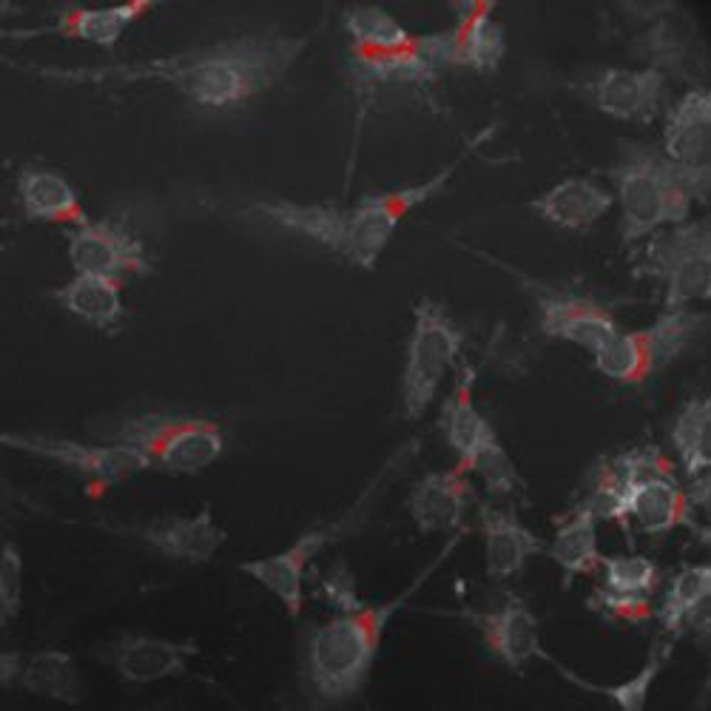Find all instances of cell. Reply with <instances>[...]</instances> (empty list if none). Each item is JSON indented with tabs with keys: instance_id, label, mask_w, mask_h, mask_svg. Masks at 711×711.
I'll list each match as a JSON object with an SVG mask.
<instances>
[{
	"instance_id": "6da1fadb",
	"label": "cell",
	"mask_w": 711,
	"mask_h": 711,
	"mask_svg": "<svg viewBox=\"0 0 711 711\" xmlns=\"http://www.w3.org/2000/svg\"><path fill=\"white\" fill-rule=\"evenodd\" d=\"M424 199L419 187L366 196L355 208L308 206L299 210L306 234L365 267H371L402 217Z\"/></svg>"
},
{
	"instance_id": "7a4b0ae2",
	"label": "cell",
	"mask_w": 711,
	"mask_h": 711,
	"mask_svg": "<svg viewBox=\"0 0 711 711\" xmlns=\"http://www.w3.org/2000/svg\"><path fill=\"white\" fill-rule=\"evenodd\" d=\"M354 11L348 22L354 35L356 56L362 67L382 76L409 73L417 58L415 40L377 9Z\"/></svg>"
},
{
	"instance_id": "3957f363",
	"label": "cell",
	"mask_w": 711,
	"mask_h": 711,
	"mask_svg": "<svg viewBox=\"0 0 711 711\" xmlns=\"http://www.w3.org/2000/svg\"><path fill=\"white\" fill-rule=\"evenodd\" d=\"M136 253L135 244L126 232L105 224L79 231L69 245L72 263L81 274L112 280L131 267Z\"/></svg>"
},
{
	"instance_id": "277c9868",
	"label": "cell",
	"mask_w": 711,
	"mask_h": 711,
	"mask_svg": "<svg viewBox=\"0 0 711 711\" xmlns=\"http://www.w3.org/2000/svg\"><path fill=\"white\" fill-rule=\"evenodd\" d=\"M28 693L69 705L81 701V680L72 656L51 649L35 653L24 663L19 677Z\"/></svg>"
},
{
	"instance_id": "5b68a950",
	"label": "cell",
	"mask_w": 711,
	"mask_h": 711,
	"mask_svg": "<svg viewBox=\"0 0 711 711\" xmlns=\"http://www.w3.org/2000/svg\"><path fill=\"white\" fill-rule=\"evenodd\" d=\"M57 296L72 311L99 326L112 323L121 312L118 290L107 278L80 274Z\"/></svg>"
},
{
	"instance_id": "8992f818",
	"label": "cell",
	"mask_w": 711,
	"mask_h": 711,
	"mask_svg": "<svg viewBox=\"0 0 711 711\" xmlns=\"http://www.w3.org/2000/svg\"><path fill=\"white\" fill-rule=\"evenodd\" d=\"M110 662L118 674L133 683H145L162 675L168 665L167 651L159 642L124 635L112 642Z\"/></svg>"
},
{
	"instance_id": "52a82bcc",
	"label": "cell",
	"mask_w": 711,
	"mask_h": 711,
	"mask_svg": "<svg viewBox=\"0 0 711 711\" xmlns=\"http://www.w3.org/2000/svg\"><path fill=\"white\" fill-rule=\"evenodd\" d=\"M19 191L27 212L35 218L52 219L73 208L74 194L60 177L50 172H24Z\"/></svg>"
},
{
	"instance_id": "ba28073f",
	"label": "cell",
	"mask_w": 711,
	"mask_h": 711,
	"mask_svg": "<svg viewBox=\"0 0 711 711\" xmlns=\"http://www.w3.org/2000/svg\"><path fill=\"white\" fill-rule=\"evenodd\" d=\"M676 505L672 487L660 480L640 485L633 492L630 505L639 523L649 530H660L671 520Z\"/></svg>"
},
{
	"instance_id": "9c48e42d",
	"label": "cell",
	"mask_w": 711,
	"mask_h": 711,
	"mask_svg": "<svg viewBox=\"0 0 711 711\" xmlns=\"http://www.w3.org/2000/svg\"><path fill=\"white\" fill-rule=\"evenodd\" d=\"M685 422L678 430L676 441L689 468L696 471L710 464L709 419L703 415Z\"/></svg>"
},
{
	"instance_id": "30bf717a",
	"label": "cell",
	"mask_w": 711,
	"mask_h": 711,
	"mask_svg": "<svg viewBox=\"0 0 711 711\" xmlns=\"http://www.w3.org/2000/svg\"><path fill=\"white\" fill-rule=\"evenodd\" d=\"M594 544L593 526L590 520L583 518L560 533L555 551L564 564L578 567L591 555Z\"/></svg>"
},
{
	"instance_id": "8fae6325",
	"label": "cell",
	"mask_w": 711,
	"mask_h": 711,
	"mask_svg": "<svg viewBox=\"0 0 711 711\" xmlns=\"http://www.w3.org/2000/svg\"><path fill=\"white\" fill-rule=\"evenodd\" d=\"M22 567L19 558L13 553L3 556L0 570V616L1 625L17 616L22 605Z\"/></svg>"
},
{
	"instance_id": "7c38bea8",
	"label": "cell",
	"mask_w": 711,
	"mask_h": 711,
	"mask_svg": "<svg viewBox=\"0 0 711 711\" xmlns=\"http://www.w3.org/2000/svg\"><path fill=\"white\" fill-rule=\"evenodd\" d=\"M652 576L651 564L639 557L612 560L608 567L609 583L622 592L644 589L651 582Z\"/></svg>"
},
{
	"instance_id": "4fadbf2b",
	"label": "cell",
	"mask_w": 711,
	"mask_h": 711,
	"mask_svg": "<svg viewBox=\"0 0 711 711\" xmlns=\"http://www.w3.org/2000/svg\"><path fill=\"white\" fill-rule=\"evenodd\" d=\"M710 569L699 567L688 569L676 580L671 591L674 603L680 608L689 609L710 593Z\"/></svg>"
},
{
	"instance_id": "5bb4252c",
	"label": "cell",
	"mask_w": 711,
	"mask_h": 711,
	"mask_svg": "<svg viewBox=\"0 0 711 711\" xmlns=\"http://www.w3.org/2000/svg\"><path fill=\"white\" fill-rule=\"evenodd\" d=\"M656 668V664H651L632 680L612 691V695L624 710H640Z\"/></svg>"
},
{
	"instance_id": "9a60e30c",
	"label": "cell",
	"mask_w": 711,
	"mask_h": 711,
	"mask_svg": "<svg viewBox=\"0 0 711 711\" xmlns=\"http://www.w3.org/2000/svg\"><path fill=\"white\" fill-rule=\"evenodd\" d=\"M481 434V424L472 413L461 414L453 422L452 441L465 452H472L478 447Z\"/></svg>"
},
{
	"instance_id": "2e32d148",
	"label": "cell",
	"mask_w": 711,
	"mask_h": 711,
	"mask_svg": "<svg viewBox=\"0 0 711 711\" xmlns=\"http://www.w3.org/2000/svg\"><path fill=\"white\" fill-rule=\"evenodd\" d=\"M24 664L21 655L16 651H6L0 654V683L7 686L19 678Z\"/></svg>"
}]
</instances>
